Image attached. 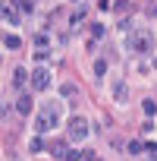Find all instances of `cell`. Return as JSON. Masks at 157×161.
Instances as JSON below:
<instances>
[{
    "instance_id": "6da1fadb",
    "label": "cell",
    "mask_w": 157,
    "mask_h": 161,
    "mask_svg": "<svg viewBox=\"0 0 157 161\" xmlns=\"http://www.w3.org/2000/svg\"><path fill=\"white\" fill-rule=\"evenodd\" d=\"M60 120H63V104H60V101H47L44 108H38L35 133H47V130H53Z\"/></svg>"
},
{
    "instance_id": "7a4b0ae2",
    "label": "cell",
    "mask_w": 157,
    "mask_h": 161,
    "mask_svg": "<svg viewBox=\"0 0 157 161\" xmlns=\"http://www.w3.org/2000/svg\"><path fill=\"white\" fill-rule=\"evenodd\" d=\"M126 44H129V51H132V54L148 57V54L154 51V35H151L148 29H132V32H129V38H126Z\"/></svg>"
},
{
    "instance_id": "3957f363",
    "label": "cell",
    "mask_w": 157,
    "mask_h": 161,
    "mask_svg": "<svg viewBox=\"0 0 157 161\" xmlns=\"http://www.w3.org/2000/svg\"><path fill=\"white\" fill-rule=\"evenodd\" d=\"M88 130H91V126H88V120H85L82 114L69 117V139H72V142H82V139L88 136Z\"/></svg>"
},
{
    "instance_id": "277c9868",
    "label": "cell",
    "mask_w": 157,
    "mask_h": 161,
    "mask_svg": "<svg viewBox=\"0 0 157 161\" xmlns=\"http://www.w3.org/2000/svg\"><path fill=\"white\" fill-rule=\"evenodd\" d=\"M0 19L10 22V25H19V22H22V10H19L16 0H10V3H0Z\"/></svg>"
},
{
    "instance_id": "5b68a950",
    "label": "cell",
    "mask_w": 157,
    "mask_h": 161,
    "mask_svg": "<svg viewBox=\"0 0 157 161\" xmlns=\"http://www.w3.org/2000/svg\"><path fill=\"white\" fill-rule=\"evenodd\" d=\"M28 82H32V89H35V92H47V89H50V69H44V66H41V69H35Z\"/></svg>"
},
{
    "instance_id": "8992f818",
    "label": "cell",
    "mask_w": 157,
    "mask_h": 161,
    "mask_svg": "<svg viewBox=\"0 0 157 161\" xmlns=\"http://www.w3.org/2000/svg\"><path fill=\"white\" fill-rule=\"evenodd\" d=\"M28 79H32V76H28V69H22V66H19V69L13 73V86H16V89H25V86H28Z\"/></svg>"
},
{
    "instance_id": "52a82bcc",
    "label": "cell",
    "mask_w": 157,
    "mask_h": 161,
    "mask_svg": "<svg viewBox=\"0 0 157 161\" xmlns=\"http://www.w3.org/2000/svg\"><path fill=\"white\" fill-rule=\"evenodd\" d=\"M32 108H35V101H32V95H22V98L16 101V111H19V114H32Z\"/></svg>"
},
{
    "instance_id": "ba28073f",
    "label": "cell",
    "mask_w": 157,
    "mask_h": 161,
    "mask_svg": "<svg viewBox=\"0 0 157 161\" xmlns=\"http://www.w3.org/2000/svg\"><path fill=\"white\" fill-rule=\"evenodd\" d=\"M113 95H116V101H126V82H113Z\"/></svg>"
},
{
    "instance_id": "9c48e42d",
    "label": "cell",
    "mask_w": 157,
    "mask_h": 161,
    "mask_svg": "<svg viewBox=\"0 0 157 161\" xmlns=\"http://www.w3.org/2000/svg\"><path fill=\"white\" fill-rule=\"evenodd\" d=\"M3 44H7V47H19L22 41H19V35H7V32H3Z\"/></svg>"
},
{
    "instance_id": "30bf717a",
    "label": "cell",
    "mask_w": 157,
    "mask_h": 161,
    "mask_svg": "<svg viewBox=\"0 0 157 161\" xmlns=\"http://www.w3.org/2000/svg\"><path fill=\"white\" fill-rule=\"evenodd\" d=\"M35 47H38V51H47V35H44V32L35 35Z\"/></svg>"
},
{
    "instance_id": "8fae6325",
    "label": "cell",
    "mask_w": 157,
    "mask_h": 161,
    "mask_svg": "<svg viewBox=\"0 0 157 161\" xmlns=\"http://www.w3.org/2000/svg\"><path fill=\"white\" fill-rule=\"evenodd\" d=\"M50 152H53V158H66V152H69V148H66L63 142H57V145H50Z\"/></svg>"
},
{
    "instance_id": "7c38bea8",
    "label": "cell",
    "mask_w": 157,
    "mask_h": 161,
    "mask_svg": "<svg viewBox=\"0 0 157 161\" xmlns=\"http://www.w3.org/2000/svg\"><path fill=\"white\" fill-rule=\"evenodd\" d=\"M141 108H144V114H148V117H154V114H157V101H151V98H148Z\"/></svg>"
},
{
    "instance_id": "4fadbf2b",
    "label": "cell",
    "mask_w": 157,
    "mask_h": 161,
    "mask_svg": "<svg viewBox=\"0 0 157 161\" xmlns=\"http://www.w3.org/2000/svg\"><path fill=\"white\" fill-rule=\"evenodd\" d=\"M141 152H144V142H138V139L129 142V155H141Z\"/></svg>"
},
{
    "instance_id": "5bb4252c",
    "label": "cell",
    "mask_w": 157,
    "mask_h": 161,
    "mask_svg": "<svg viewBox=\"0 0 157 161\" xmlns=\"http://www.w3.org/2000/svg\"><path fill=\"white\" fill-rule=\"evenodd\" d=\"M113 10H116V13H129V0H116Z\"/></svg>"
},
{
    "instance_id": "9a60e30c",
    "label": "cell",
    "mask_w": 157,
    "mask_h": 161,
    "mask_svg": "<svg viewBox=\"0 0 157 161\" xmlns=\"http://www.w3.org/2000/svg\"><path fill=\"white\" fill-rule=\"evenodd\" d=\"M41 145H44V142H41V136H35V139L28 142V148H32V152H41Z\"/></svg>"
},
{
    "instance_id": "2e32d148",
    "label": "cell",
    "mask_w": 157,
    "mask_h": 161,
    "mask_svg": "<svg viewBox=\"0 0 157 161\" xmlns=\"http://www.w3.org/2000/svg\"><path fill=\"white\" fill-rule=\"evenodd\" d=\"M63 161H82V152H66Z\"/></svg>"
},
{
    "instance_id": "e0dca14e",
    "label": "cell",
    "mask_w": 157,
    "mask_h": 161,
    "mask_svg": "<svg viewBox=\"0 0 157 161\" xmlns=\"http://www.w3.org/2000/svg\"><path fill=\"white\" fill-rule=\"evenodd\" d=\"M94 73H98V76H104V73H107V63H104V60H98V63H94Z\"/></svg>"
},
{
    "instance_id": "ac0fdd59",
    "label": "cell",
    "mask_w": 157,
    "mask_h": 161,
    "mask_svg": "<svg viewBox=\"0 0 157 161\" xmlns=\"http://www.w3.org/2000/svg\"><path fill=\"white\" fill-rule=\"evenodd\" d=\"M60 92H63V95H66V98H72V95H75V86H69V82H66V86H63V89H60Z\"/></svg>"
},
{
    "instance_id": "d6986e66",
    "label": "cell",
    "mask_w": 157,
    "mask_h": 161,
    "mask_svg": "<svg viewBox=\"0 0 157 161\" xmlns=\"http://www.w3.org/2000/svg\"><path fill=\"white\" fill-rule=\"evenodd\" d=\"M82 161H98V155H94L91 148H85V152H82Z\"/></svg>"
},
{
    "instance_id": "ffe728a7",
    "label": "cell",
    "mask_w": 157,
    "mask_h": 161,
    "mask_svg": "<svg viewBox=\"0 0 157 161\" xmlns=\"http://www.w3.org/2000/svg\"><path fill=\"white\" fill-rule=\"evenodd\" d=\"M91 35H94V38H104L107 32H104V25H94V29H91Z\"/></svg>"
},
{
    "instance_id": "44dd1931",
    "label": "cell",
    "mask_w": 157,
    "mask_h": 161,
    "mask_svg": "<svg viewBox=\"0 0 157 161\" xmlns=\"http://www.w3.org/2000/svg\"><path fill=\"white\" fill-rule=\"evenodd\" d=\"M148 16H157V0H154V3H148Z\"/></svg>"
},
{
    "instance_id": "7402d4cb",
    "label": "cell",
    "mask_w": 157,
    "mask_h": 161,
    "mask_svg": "<svg viewBox=\"0 0 157 161\" xmlns=\"http://www.w3.org/2000/svg\"><path fill=\"white\" fill-rule=\"evenodd\" d=\"M3 117H10V108H3V104H0V120H3Z\"/></svg>"
},
{
    "instance_id": "603a6c76",
    "label": "cell",
    "mask_w": 157,
    "mask_h": 161,
    "mask_svg": "<svg viewBox=\"0 0 157 161\" xmlns=\"http://www.w3.org/2000/svg\"><path fill=\"white\" fill-rule=\"evenodd\" d=\"M148 161H157V155H154V152H151V158H148Z\"/></svg>"
},
{
    "instance_id": "cb8c5ba5",
    "label": "cell",
    "mask_w": 157,
    "mask_h": 161,
    "mask_svg": "<svg viewBox=\"0 0 157 161\" xmlns=\"http://www.w3.org/2000/svg\"><path fill=\"white\" fill-rule=\"evenodd\" d=\"M72 3H78V0H72Z\"/></svg>"
}]
</instances>
